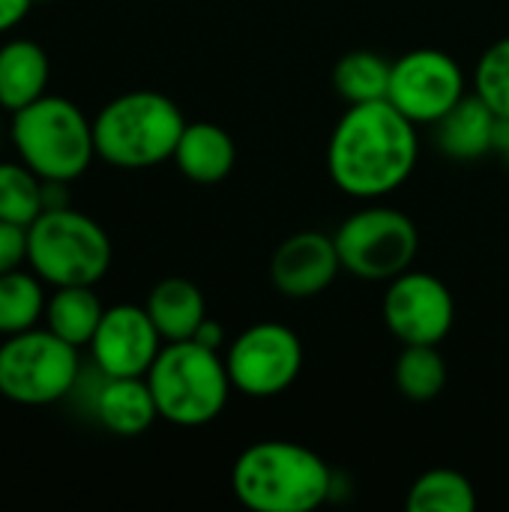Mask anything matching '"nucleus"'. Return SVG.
Wrapping results in <instances>:
<instances>
[{
    "mask_svg": "<svg viewBox=\"0 0 509 512\" xmlns=\"http://www.w3.org/2000/svg\"><path fill=\"white\" fill-rule=\"evenodd\" d=\"M420 159L417 123L390 99L348 105L327 141L333 186L360 201H378L405 186Z\"/></svg>",
    "mask_w": 509,
    "mask_h": 512,
    "instance_id": "nucleus-1",
    "label": "nucleus"
},
{
    "mask_svg": "<svg viewBox=\"0 0 509 512\" xmlns=\"http://www.w3.org/2000/svg\"><path fill=\"white\" fill-rule=\"evenodd\" d=\"M333 486L330 465L297 441H258L231 468V492L252 512H312Z\"/></svg>",
    "mask_w": 509,
    "mask_h": 512,
    "instance_id": "nucleus-2",
    "label": "nucleus"
},
{
    "mask_svg": "<svg viewBox=\"0 0 509 512\" xmlns=\"http://www.w3.org/2000/svg\"><path fill=\"white\" fill-rule=\"evenodd\" d=\"M159 420L180 429H201L222 417L234 384L225 354L198 345L195 339L165 342L147 372Z\"/></svg>",
    "mask_w": 509,
    "mask_h": 512,
    "instance_id": "nucleus-3",
    "label": "nucleus"
},
{
    "mask_svg": "<svg viewBox=\"0 0 509 512\" xmlns=\"http://www.w3.org/2000/svg\"><path fill=\"white\" fill-rule=\"evenodd\" d=\"M186 117L174 99L156 90H132L111 99L93 120L96 156L114 168L138 171L174 159Z\"/></svg>",
    "mask_w": 509,
    "mask_h": 512,
    "instance_id": "nucleus-4",
    "label": "nucleus"
},
{
    "mask_svg": "<svg viewBox=\"0 0 509 512\" xmlns=\"http://www.w3.org/2000/svg\"><path fill=\"white\" fill-rule=\"evenodd\" d=\"M12 141L21 162L42 180L81 177L96 159L93 120L63 96H39L12 117Z\"/></svg>",
    "mask_w": 509,
    "mask_h": 512,
    "instance_id": "nucleus-5",
    "label": "nucleus"
},
{
    "mask_svg": "<svg viewBox=\"0 0 509 512\" xmlns=\"http://www.w3.org/2000/svg\"><path fill=\"white\" fill-rule=\"evenodd\" d=\"M111 255L105 228L72 207L45 210L27 225V264L54 288L102 282Z\"/></svg>",
    "mask_w": 509,
    "mask_h": 512,
    "instance_id": "nucleus-6",
    "label": "nucleus"
},
{
    "mask_svg": "<svg viewBox=\"0 0 509 512\" xmlns=\"http://www.w3.org/2000/svg\"><path fill=\"white\" fill-rule=\"evenodd\" d=\"M333 243L345 273L363 282H390L411 270L420 252V231L408 213L369 204L336 228Z\"/></svg>",
    "mask_w": 509,
    "mask_h": 512,
    "instance_id": "nucleus-7",
    "label": "nucleus"
},
{
    "mask_svg": "<svg viewBox=\"0 0 509 512\" xmlns=\"http://www.w3.org/2000/svg\"><path fill=\"white\" fill-rule=\"evenodd\" d=\"M78 348L51 330H24L0 345V396L42 408L66 399L78 384Z\"/></svg>",
    "mask_w": 509,
    "mask_h": 512,
    "instance_id": "nucleus-8",
    "label": "nucleus"
},
{
    "mask_svg": "<svg viewBox=\"0 0 509 512\" xmlns=\"http://www.w3.org/2000/svg\"><path fill=\"white\" fill-rule=\"evenodd\" d=\"M225 366L237 393L249 399H273L294 387L303 372V342L279 321H258L231 339Z\"/></svg>",
    "mask_w": 509,
    "mask_h": 512,
    "instance_id": "nucleus-9",
    "label": "nucleus"
},
{
    "mask_svg": "<svg viewBox=\"0 0 509 512\" xmlns=\"http://www.w3.org/2000/svg\"><path fill=\"white\" fill-rule=\"evenodd\" d=\"M465 93L459 60L441 48H414L393 60L387 99L417 126H435Z\"/></svg>",
    "mask_w": 509,
    "mask_h": 512,
    "instance_id": "nucleus-10",
    "label": "nucleus"
},
{
    "mask_svg": "<svg viewBox=\"0 0 509 512\" xmlns=\"http://www.w3.org/2000/svg\"><path fill=\"white\" fill-rule=\"evenodd\" d=\"M384 324L402 345H441L456 324L450 288L423 270H405L387 282Z\"/></svg>",
    "mask_w": 509,
    "mask_h": 512,
    "instance_id": "nucleus-11",
    "label": "nucleus"
},
{
    "mask_svg": "<svg viewBox=\"0 0 509 512\" xmlns=\"http://www.w3.org/2000/svg\"><path fill=\"white\" fill-rule=\"evenodd\" d=\"M162 342L165 339L144 306H111L90 339L93 366L108 378H147Z\"/></svg>",
    "mask_w": 509,
    "mask_h": 512,
    "instance_id": "nucleus-12",
    "label": "nucleus"
},
{
    "mask_svg": "<svg viewBox=\"0 0 509 512\" xmlns=\"http://www.w3.org/2000/svg\"><path fill=\"white\" fill-rule=\"evenodd\" d=\"M342 261L333 237L321 231H297L282 240L270 258V282L288 300L324 294L339 276Z\"/></svg>",
    "mask_w": 509,
    "mask_h": 512,
    "instance_id": "nucleus-13",
    "label": "nucleus"
},
{
    "mask_svg": "<svg viewBox=\"0 0 509 512\" xmlns=\"http://www.w3.org/2000/svg\"><path fill=\"white\" fill-rule=\"evenodd\" d=\"M495 126L498 114L477 93H465L435 123V141L447 159L474 162L495 153Z\"/></svg>",
    "mask_w": 509,
    "mask_h": 512,
    "instance_id": "nucleus-14",
    "label": "nucleus"
},
{
    "mask_svg": "<svg viewBox=\"0 0 509 512\" xmlns=\"http://www.w3.org/2000/svg\"><path fill=\"white\" fill-rule=\"evenodd\" d=\"M102 375V372H99ZM93 417L114 435L135 438L159 420V408L147 378H108L93 396Z\"/></svg>",
    "mask_w": 509,
    "mask_h": 512,
    "instance_id": "nucleus-15",
    "label": "nucleus"
},
{
    "mask_svg": "<svg viewBox=\"0 0 509 512\" xmlns=\"http://www.w3.org/2000/svg\"><path fill=\"white\" fill-rule=\"evenodd\" d=\"M174 162L186 180L213 186V183H222L234 171L237 147H234V138L219 123L195 120V123H186L174 150Z\"/></svg>",
    "mask_w": 509,
    "mask_h": 512,
    "instance_id": "nucleus-16",
    "label": "nucleus"
},
{
    "mask_svg": "<svg viewBox=\"0 0 509 512\" xmlns=\"http://www.w3.org/2000/svg\"><path fill=\"white\" fill-rule=\"evenodd\" d=\"M48 54L33 39H12L0 48V108L21 111L48 87Z\"/></svg>",
    "mask_w": 509,
    "mask_h": 512,
    "instance_id": "nucleus-17",
    "label": "nucleus"
},
{
    "mask_svg": "<svg viewBox=\"0 0 509 512\" xmlns=\"http://www.w3.org/2000/svg\"><path fill=\"white\" fill-rule=\"evenodd\" d=\"M147 315L153 318L156 330L162 333L165 342H183L192 339L201 321L207 318V303L204 294L195 282L183 276H168L153 285L144 303Z\"/></svg>",
    "mask_w": 509,
    "mask_h": 512,
    "instance_id": "nucleus-18",
    "label": "nucleus"
},
{
    "mask_svg": "<svg viewBox=\"0 0 509 512\" xmlns=\"http://www.w3.org/2000/svg\"><path fill=\"white\" fill-rule=\"evenodd\" d=\"M102 315H105V309H102L99 297L93 294V285L57 288L48 297V303H45L48 330L57 333L60 339H66L75 348L90 345V339H93Z\"/></svg>",
    "mask_w": 509,
    "mask_h": 512,
    "instance_id": "nucleus-19",
    "label": "nucleus"
},
{
    "mask_svg": "<svg viewBox=\"0 0 509 512\" xmlns=\"http://www.w3.org/2000/svg\"><path fill=\"white\" fill-rule=\"evenodd\" d=\"M390 69H393V60H387L378 51H366V48L348 51L333 66V87L348 105L378 102V99H387Z\"/></svg>",
    "mask_w": 509,
    "mask_h": 512,
    "instance_id": "nucleus-20",
    "label": "nucleus"
},
{
    "mask_svg": "<svg viewBox=\"0 0 509 512\" xmlns=\"http://www.w3.org/2000/svg\"><path fill=\"white\" fill-rule=\"evenodd\" d=\"M405 507L411 512H474L477 489L453 468H432L411 483Z\"/></svg>",
    "mask_w": 509,
    "mask_h": 512,
    "instance_id": "nucleus-21",
    "label": "nucleus"
},
{
    "mask_svg": "<svg viewBox=\"0 0 509 512\" xmlns=\"http://www.w3.org/2000/svg\"><path fill=\"white\" fill-rule=\"evenodd\" d=\"M45 291L42 279L24 270L0 273V333L15 336L33 330L45 315Z\"/></svg>",
    "mask_w": 509,
    "mask_h": 512,
    "instance_id": "nucleus-22",
    "label": "nucleus"
},
{
    "mask_svg": "<svg viewBox=\"0 0 509 512\" xmlns=\"http://www.w3.org/2000/svg\"><path fill=\"white\" fill-rule=\"evenodd\" d=\"M396 387L408 402H432L447 387V363L438 345H405L396 360Z\"/></svg>",
    "mask_w": 509,
    "mask_h": 512,
    "instance_id": "nucleus-23",
    "label": "nucleus"
},
{
    "mask_svg": "<svg viewBox=\"0 0 509 512\" xmlns=\"http://www.w3.org/2000/svg\"><path fill=\"white\" fill-rule=\"evenodd\" d=\"M42 213V177L24 162H0V219L30 225Z\"/></svg>",
    "mask_w": 509,
    "mask_h": 512,
    "instance_id": "nucleus-24",
    "label": "nucleus"
},
{
    "mask_svg": "<svg viewBox=\"0 0 509 512\" xmlns=\"http://www.w3.org/2000/svg\"><path fill=\"white\" fill-rule=\"evenodd\" d=\"M474 93L498 114L509 117V36L492 42L474 69Z\"/></svg>",
    "mask_w": 509,
    "mask_h": 512,
    "instance_id": "nucleus-25",
    "label": "nucleus"
},
{
    "mask_svg": "<svg viewBox=\"0 0 509 512\" xmlns=\"http://www.w3.org/2000/svg\"><path fill=\"white\" fill-rule=\"evenodd\" d=\"M27 261V228L0 219V273L18 270Z\"/></svg>",
    "mask_w": 509,
    "mask_h": 512,
    "instance_id": "nucleus-26",
    "label": "nucleus"
},
{
    "mask_svg": "<svg viewBox=\"0 0 509 512\" xmlns=\"http://www.w3.org/2000/svg\"><path fill=\"white\" fill-rule=\"evenodd\" d=\"M33 3L36 0H0V33L18 27L27 18V12H30Z\"/></svg>",
    "mask_w": 509,
    "mask_h": 512,
    "instance_id": "nucleus-27",
    "label": "nucleus"
},
{
    "mask_svg": "<svg viewBox=\"0 0 509 512\" xmlns=\"http://www.w3.org/2000/svg\"><path fill=\"white\" fill-rule=\"evenodd\" d=\"M69 207V189L66 180H42V213Z\"/></svg>",
    "mask_w": 509,
    "mask_h": 512,
    "instance_id": "nucleus-28",
    "label": "nucleus"
},
{
    "mask_svg": "<svg viewBox=\"0 0 509 512\" xmlns=\"http://www.w3.org/2000/svg\"><path fill=\"white\" fill-rule=\"evenodd\" d=\"M192 339H195L198 345H204V348H213V351H222V348H225V330H222L219 321H213V318H204Z\"/></svg>",
    "mask_w": 509,
    "mask_h": 512,
    "instance_id": "nucleus-29",
    "label": "nucleus"
},
{
    "mask_svg": "<svg viewBox=\"0 0 509 512\" xmlns=\"http://www.w3.org/2000/svg\"><path fill=\"white\" fill-rule=\"evenodd\" d=\"M501 156H504V162H507V165H509V147H507V150H504V153H501Z\"/></svg>",
    "mask_w": 509,
    "mask_h": 512,
    "instance_id": "nucleus-30",
    "label": "nucleus"
},
{
    "mask_svg": "<svg viewBox=\"0 0 509 512\" xmlns=\"http://www.w3.org/2000/svg\"><path fill=\"white\" fill-rule=\"evenodd\" d=\"M39 3H42V0H39Z\"/></svg>",
    "mask_w": 509,
    "mask_h": 512,
    "instance_id": "nucleus-31",
    "label": "nucleus"
}]
</instances>
